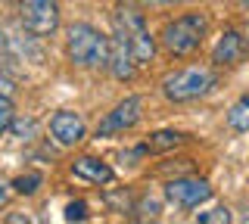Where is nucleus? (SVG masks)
I'll use <instances>...</instances> for the list:
<instances>
[{
	"label": "nucleus",
	"instance_id": "f257e3e1",
	"mask_svg": "<svg viewBox=\"0 0 249 224\" xmlns=\"http://www.w3.org/2000/svg\"><path fill=\"white\" fill-rule=\"evenodd\" d=\"M69 56H72L75 66L81 69H100L109 63V37H103L97 28L84 25V22H75L69 28Z\"/></svg>",
	"mask_w": 249,
	"mask_h": 224
},
{
	"label": "nucleus",
	"instance_id": "f03ea898",
	"mask_svg": "<svg viewBox=\"0 0 249 224\" xmlns=\"http://www.w3.org/2000/svg\"><path fill=\"white\" fill-rule=\"evenodd\" d=\"M209 22L202 13H184L175 22H168L165 32H162V47H165L171 56H190L193 50L202 44L206 37Z\"/></svg>",
	"mask_w": 249,
	"mask_h": 224
},
{
	"label": "nucleus",
	"instance_id": "7ed1b4c3",
	"mask_svg": "<svg viewBox=\"0 0 249 224\" xmlns=\"http://www.w3.org/2000/svg\"><path fill=\"white\" fill-rule=\"evenodd\" d=\"M115 34L131 47L137 66L153 59L156 44H153V34H150V28H146V19H143L140 10H134V6H122V10L115 13Z\"/></svg>",
	"mask_w": 249,
	"mask_h": 224
},
{
	"label": "nucleus",
	"instance_id": "20e7f679",
	"mask_svg": "<svg viewBox=\"0 0 249 224\" xmlns=\"http://www.w3.org/2000/svg\"><path fill=\"white\" fill-rule=\"evenodd\" d=\"M212 87H215V75L202 66H190V69H181V72L162 78V94L168 100H175V103H187V100L206 97Z\"/></svg>",
	"mask_w": 249,
	"mask_h": 224
},
{
	"label": "nucleus",
	"instance_id": "39448f33",
	"mask_svg": "<svg viewBox=\"0 0 249 224\" xmlns=\"http://www.w3.org/2000/svg\"><path fill=\"white\" fill-rule=\"evenodd\" d=\"M140 115H143V100H140V97H124L122 103L115 106L103 121H100L97 137H112V134H122V131L134 128L140 121Z\"/></svg>",
	"mask_w": 249,
	"mask_h": 224
},
{
	"label": "nucleus",
	"instance_id": "423d86ee",
	"mask_svg": "<svg viewBox=\"0 0 249 224\" xmlns=\"http://www.w3.org/2000/svg\"><path fill=\"white\" fill-rule=\"evenodd\" d=\"M22 22H25V28L31 34H53L59 25V10L53 0H25Z\"/></svg>",
	"mask_w": 249,
	"mask_h": 224
},
{
	"label": "nucleus",
	"instance_id": "0eeeda50",
	"mask_svg": "<svg viewBox=\"0 0 249 224\" xmlns=\"http://www.w3.org/2000/svg\"><path fill=\"white\" fill-rule=\"evenodd\" d=\"M165 196L171 203L184 206V208H193V206L206 203V199L212 196V187H209L206 181H199V177H178V181H168Z\"/></svg>",
	"mask_w": 249,
	"mask_h": 224
},
{
	"label": "nucleus",
	"instance_id": "6e6552de",
	"mask_svg": "<svg viewBox=\"0 0 249 224\" xmlns=\"http://www.w3.org/2000/svg\"><path fill=\"white\" fill-rule=\"evenodd\" d=\"M50 131L62 146H75L78 140H84V131L88 128H84V119L78 112H56L50 121Z\"/></svg>",
	"mask_w": 249,
	"mask_h": 224
},
{
	"label": "nucleus",
	"instance_id": "1a4fd4ad",
	"mask_svg": "<svg viewBox=\"0 0 249 224\" xmlns=\"http://www.w3.org/2000/svg\"><path fill=\"white\" fill-rule=\"evenodd\" d=\"M246 50H249V44H246V37L240 34V32H224L221 41L215 44L212 59H215L218 66H237L240 59L246 56Z\"/></svg>",
	"mask_w": 249,
	"mask_h": 224
},
{
	"label": "nucleus",
	"instance_id": "9d476101",
	"mask_svg": "<svg viewBox=\"0 0 249 224\" xmlns=\"http://www.w3.org/2000/svg\"><path fill=\"white\" fill-rule=\"evenodd\" d=\"M109 69H112V75L119 81H124V78H131L134 75V69H137V59H134V53H131V47L122 41L119 34L109 41V63H106Z\"/></svg>",
	"mask_w": 249,
	"mask_h": 224
},
{
	"label": "nucleus",
	"instance_id": "9b49d317",
	"mask_svg": "<svg viewBox=\"0 0 249 224\" xmlns=\"http://www.w3.org/2000/svg\"><path fill=\"white\" fill-rule=\"evenodd\" d=\"M72 174H75V177H81V181H90V184H106V181H112V168H109L106 162L93 159V156H81V159H75Z\"/></svg>",
	"mask_w": 249,
	"mask_h": 224
},
{
	"label": "nucleus",
	"instance_id": "f8f14e48",
	"mask_svg": "<svg viewBox=\"0 0 249 224\" xmlns=\"http://www.w3.org/2000/svg\"><path fill=\"white\" fill-rule=\"evenodd\" d=\"M228 125H231L233 131H249V97L231 106V112H228Z\"/></svg>",
	"mask_w": 249,
	"mask_h": 224
},
{
	"label": "nucleus",
	"instance_id": "ddd939ff",
	"mask_svg": "<svg viewBox=\"0 0 249 224\" xmlns=\"http://www.w3.org/2000/svg\"><path fill=\"white\" fill-rule=\"evenodd\" d=\"M181 140H184V134H178V131H159V134L150 137V150H171Z\"/></svg>",
	"mask_w": 249,
	"mask_h": 224
},
{
	"label": "nucleus",
	"instance_id": "4468645a",
	"mask_svg": "<svg viewBox=\"0 0 249 224\" xmlns=\"http://www.w3.org/2000/svg\"><path fill=\"white\" fill-rule=\"evenodd\" d=\"M37 187H41V174H35V172L22 174V177H16V181H13V190L22 193V196H25V193H35Z\"/></svg>",
	"mask_w": 249,
	"mask_h": 224
},
{
	"label": "nucleus",
	"instance_id": "2eb2a0df",
	"mask_svg": "<svg viewBox=\"0 0 249 224\" xmlns=\"http://www.w3.org/2000/svg\"><path fill=\"white\" fill-rule=\"evenodd\" d=\"M196 221H199V224H228V221H231V212L221 206V208H212V212H199Z\"/></svg>",
	"mask_w": 249,
	"mask_h": 224
},
{
	"label": "nucleus",
	"instance_id": "dca6fc26",
	"mask_svg": "<svg viewBox=\"0 0 249 224\" xmlns=\"http://www.w3.org/2000/svg\"><path fill=\"white\" fill-rule=\"evenodd\" d=\"M13 125V103L10 97H0V134Z\"/></svg>",
	"mask_w": 249,
	"mask_h": 224
},
{
	"label": "nucleus",
	"instance_id": "f3484780",
	"mask_svg": "<svg viewBox=\"0 0 249 224\" xmlns=\"http://www.w3.org/2000/svg\"><path fill=\"white\" fill-rule=\"evenodd\" d=\"M88 218V206L84 203H69L66 206V221H84Z\"/></svg>",
	"mask_w": 249,
	"mask_h": 224
},
{
	"label": "nucleus",
	"instance_id": "a211bd4d",
	"mask_svg": "<svg viewBox=\"0 0 249 224\" xmlns=\"http://www.w3.org/2000/svg\"><path fill=\"white\" fill-rule=\"evenodd\" d=\"M13 90H16V87H13V81H10V78H6V75H3V72H0V97H10V94H13Z\"/></svg>",
	"mask_w": 249,
	"mask_h": 224
},
{
	"label": "nucleus",
	"instance_id": "6ab92c4d",
	"mask_svg": "<svg viewBox=\"0 0 249 224\" xmlns=\"http://www.w3.org/2000/svg\"><path fill=\"white\" fill-rule=\"evenodd\" d=\"M10 193H13V184H6L3 177H0V206H6V199H10Z\"/></svg>",
	"mask_w": 249,
	"mask_h": 224
},
{
	"label": "nucleus",
	"instance_id": "aec40b11",
	"mask_svg": "<svg viewBox=\"0 0 249 224\" xmlns=\"http://www.w3.org/2000/svg\"><path fill=\"white\" fill-rule=\"evenodd\" d=\"M140 3H150V6H171V3H181V0H140Z\"/></svg>",
	"mask_w": 249,
	"mask_h": 224
},
{
	"label": "nucleus",
	"instance_id": "412c9836",
	"mask_svg": "<svg viewBox=\"0 0 249 224\" xmlns=\"http://www.w3.org/2000/svg\"><path fill=\"white\" fill-rule=\"evenodd\" d=\"M243 3H246V10H249V0H243Z\"/></svg>",
	"mask_w": 249,
	"mask_h": 224
}]
</instances>
